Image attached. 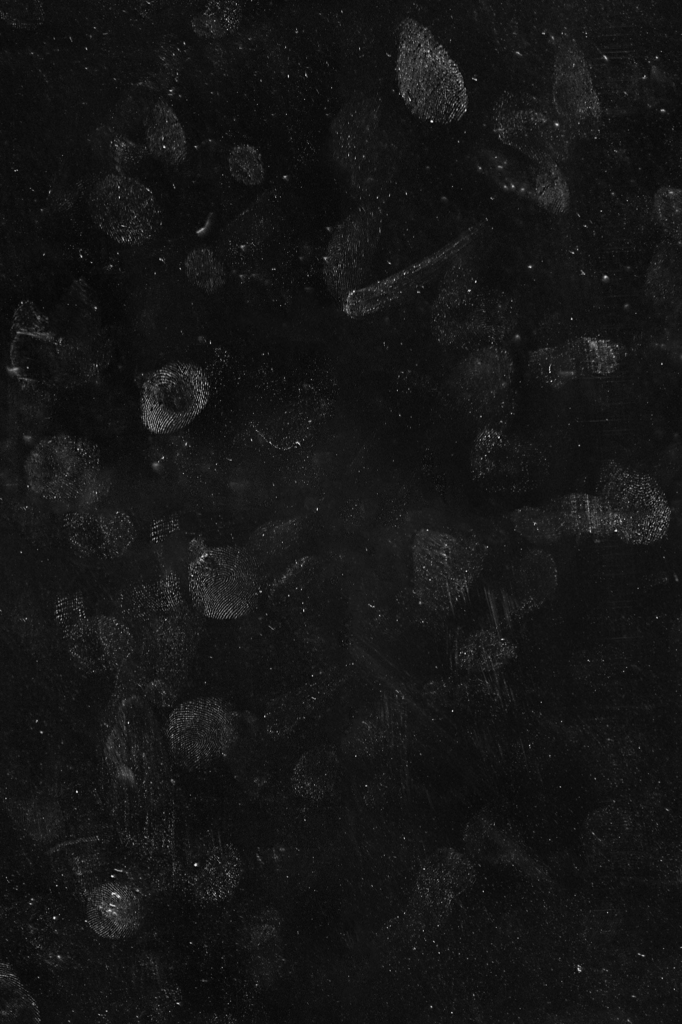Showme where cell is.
<instances>
[{"instance_id":"7402d4cb","label":"cell","mask_w":682,"mask_h":1024,"mask_svg":"<svg viewBox=\"0 0 682 1024\" xmlns=\"http://www.w3.org/2000/svg\"><path fill=\"white\" fill-rule=\"evenodd\" d=\"M9 3L13 7H9L5 4L4 1L1 2V5H5V7L1 6V11L5 10V13H1V15L2 18H4L12 25H18L21 14L25 16H22L20 27L37 26L42 22L43 10L40 2H37V4L33 8L30 7V5L33 4V2H18L19 6H17L16 1Z\"/></svg>"},{"instance_id":"ba28073f","label":"cell","mask_w":682,"mask_h":1024,"mask_svg":"<svg viewBox=\"0 0 682 1024\" xmlns=\"http://www.w3.org/2000/svg\"><path fill=\"white\" fill-rule=\"evenodd\" d=\"M234 714L222 701L197 698L180 704L167 723V739L174 758L198 768L219 759L234 742Z\"/></svg>"},{"instance_id":"30bf717a","label":"cell","mask_w":682,"mask_h":1024,"mask_svg":"<svg viewBox=\"0 0 682 1024\" xmlns=\"http://www.w3.org/2000/svg\"><path fill=\"white\" fill-rule=\"evenodd\" d=\"M376 228L377 213L370 206L358 209L339 227L327 260L328 277L335 278L336 287L356 285Z\"/></svg>"},{"instance_id":"52a82bcc","label":"cell","mask_w":682,"mask_h":1024,"mask_svg":"<svg viewBox=\"0 0 682 1024\" xmlns=\"http://www.w3.org/2000/svg\"><path fill=\"white\" fill-rule=\"evenodd\" d=\"M94 222L122 244H141L158 232L161 212L149 188L131 177L110 174L89 195Z\"/></svg>"},{"instance_id":"2e32d148","label":"cell","mask_w":682,"mask_h":1024,"mask_svg":"<svg viewBox=\"0 0 682 1024\" xmlns=\"http://www.w3.org/2000/svg\"><path fill=\"white\" fill-rule=\"evenodd\" d=\"M338 773L336 754L324 747L305 753L292 775L294 789L305 797H322L335 783Z\"/></svg>"},{"instance_id":"7c38bea8","label":"cell","mask_w":682,"mask_h":1024,"mask_svg":"<svg viewBox=\"0 0 682 1024\" xmlns=\"http://www.w3.org/2000/svg\"><path fill=\"white\" fill-rule=\"evenodd\" d=\"M137 894L121 883H105L92 890L87 904L88 922L100 936L118 939L131 934L140 921Z\"/></svg>"},{"instance_id":"ac0fdd59","label":"cell","mask_w":682,"mask_h":1024,"mask_svg":"<svg viewBox=\"0 0 682 1024\" xmlns=\"http://www.w3.org/2000/svg\"><path fill=\"white\" fill-rule=\"evenodd\" d=\"M241 18V8L233 1H212L192 20L196 33L205 37H221L234 31Z\"/></svg>"},{"instance_id":"d6986e66","label":"cell","mask_w":682,"mask_h":1024,"mask_svg":"<svg viewBox=\"0 0 682 1024\" xmlns=\"http://www.w3.org/2000/svg\"><path fill=\"white\" fill-rule=\"evenodd\" d=\"M478 164L498 185L518 194H529V182L522 171L510 159L492 150H482Z\"/></svg>"},{"instance_id":"8fae6325","label":"cell","mask_w":682,"mask_h":1024,"mask_svg":"<svg viewBox=\"0 0 682 1024\" xmlns=\"http://www.w3.org/2000/svg\"><path fill=\"white\" fill-rule=\"evenodd\" d=\"M378 125V105L367 96L351 99L340 110L332 129V152L336 162L353 171L373 146Z\"/></svg>"},{"instance_id":"5bb4252c","label":"cell","mask_w":682,"mask_h":1024,"mask_svg":"<svg viewBox=\"0 0 682 1024\" xmlns=\"http://www.w3.org/2000/svg\"><path fill=\"white\" fill-rule=\"evenodd\" d=\"M450 252L446 248L389 279L350 292L346 298L345 311L351 316H363L378 310L409 292L412 287L430 279Z\"/></svg>"},{"instance_id":"6da1fadb","label":"cell","mask_w":682,"mask_h":1024,"mask_svg":"<svg viewBox=\"0 0 682 1024\" xmlns=\"http://www.w3.org/2000/svg\"><path fill=\"white\" fill-rule=\"evenodd\" d=\"M397 78L407 107L423 120L449 123L466 111L467 95L457 65L433 34L411 18L400 25Z\"/></svg>"},{"instance_id":"7a4b0ae2","label":"cell","mask_w":682,"mask_h":1024,"mask_svg":"<svg viewBox=\"0 0 682 1024\" xmlns=\"http://www.w3.org/2000/svg\"><path fill=\"white\" fill-rule=\"evenodd\" d=\"M413 589L435 610L453 607L469 591L482 567L476 543L433 528L419 530L411 548Z\"/></svg>"},{"instance_id":"ffe728a7","label":"cell","mask_w":682,"mask_h":1024,"mask_svg":"<svg viewBox=\"0 0 682 1024\" xmlns=\"http://www.w3.org/2000/svg\"><path fill=\"white\" fill-rule=\"evenodd\" d=\"M232 176L245 185H258L264 178V168L259 151L250 144L235 146L228 157Z\"/></svg>"},{"instance_id":"e0dca14e","label":"cell","mask_w":682,"mask_h":1024,"mask_svg":"<svg viewBox=\"0 0 682 1024\" xmlns=\"http://www.w3.org/2000/svg\"><path fill=\"white\" fill-rule=\"evenodd\" d=\"M510 521L519 535L535 544L551 543L564 536L555 516L546 505L518 508L511 513Z\"/></svg>"},{"instance_id":"8992f818","label":"cell","mask_w":682,"mask_h":1024,"mask_svg":"<svg viewBox=\"0 0 682 1024\" xmlns=\"http://www.w3.org/2000/svg\"><path fill=\"white\" fill-rule=\"evenodd\" d=\"M210 384L203 370L193 364L171 363L145 380L141 394V420L153 433L177 431L205 408Z\"/></svg>"},{"instance_id":"9a60e30c","label":"cell","mask_w":682,"mask_h":1024,"mask_svg":"<svg viewBox=\"0 0 682 1024\" xmlns=\"http://www.w3.org/2000/svg\"><path fill=\"white\" fill-rule=\"evenodd\" d=\"M147 142L150 152L169 164H179L186 156V138L172 108L164 101L153 107L148 120Z\"/></svg>"},{"instance_id":"4fadbf2b","label":"cell","mask_w":682,"mask_h":1024,"mask_svg":"<svg viewBox=\"0 0 682 1024\" xmlns=\"http://www.w3.org/2000/svg\"><path fill=\"white\" fill-rule=\"evenodd\" d=\"M564 535L587 533L622 536L619 517L599 496L570 494L545 504Z\"/></svg>"},{"instance_id":"277c9868","label":"cell","mask_w":682,"mask_h":1024,"mask_svg":"<svg viewBox=\"0 0 682 1024\" xmlns=\"http://www.w3.org/2000/svg\"><path fill=\"white\" fill-rule=\"evenodd\" d=\"M188 587L195 607L213 619H234L248 613L259 591L256 568L237 547H211L189 565Z\"/></svg>"},{"instance_id":"5b68a950","label":"cell","mask_w":682,"mask_h":1024,"mask_svg":"<svg viewBox=\"0 0 682 1024\" xmlns=\"http://www.w3.org/2000/svg\"><path fill=\"white\" fill-rule=\"evenodd\" d=\"M599 492L621 521V538L650 543L665 534L670 508L654 479L611 462L601 472Z\"/></svg>"},{"instance_id":"3957f363","label":"cell","mask_w":682,"mask_h":1024,"mask_svg":"<svg viewBox=\"0 0 682 1024\" xmlns=\"http://www.w3.org/2000/svg\"><path fill=\"white\" fill-rule=\"evenodd\" d=\"M24 472L28 487L39 497L64 504L85 503L101 485L100 453L87 439L54 435L32 448Z\"/></svg>"},{"instance_id":"9c48e42d","label":"cell","mask_w":682,"mask_h":1024,"mask_svg":"<svg viewBox=\"0 0 682 1024\" xmlns=\"http://www.w3.org/2000/svg\"><path fill=\"white\" fill-rule=\"evenodd\" d=\"M548 468L546 456L534 445L494 429H485L477 436L470 454L473 478L495 493L532 490L545 480Z\"/></svg>"},{"instance_id":"44dd1931","label":"cell","mask_w":682,"mask_h":1024,"mask_svg":"<svg viewBox=\"0 0 682 1024\" xmlns=\"http://www.w3.org/2000/svg\"><path fill=\"white\" fill-rule=\"evenodd\" d=\"M185 265L188 278L205 290H215L223 282L222 267L207 249L193 251Z\"/></svg>"}]
</instances>
